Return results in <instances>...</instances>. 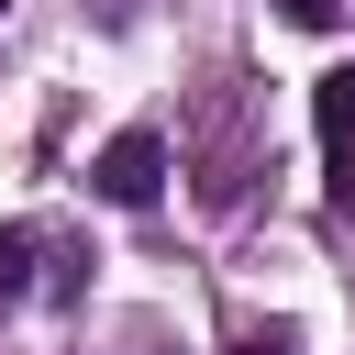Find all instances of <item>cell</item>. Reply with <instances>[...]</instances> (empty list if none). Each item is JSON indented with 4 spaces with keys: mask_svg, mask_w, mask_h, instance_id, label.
<instances>
[{
    "mask_svg": "<svg viewBox=\"0 0 355 355\" xmlns=\"http://www.w3.org/2000/svg\"><path fill=\"white\" fill-rule=\"evenodd\" d=\"M277 11H288V22H311V33H333V22H344V0H277Z\"/></svg>",
    "mask_w": 355,
    "mask_h": 355,
    "instance_id": "cell-4",
    "label": "cell"
},
{
    "mask_svg": "<svg viewBox=\"0 0 355 355\" xmlns=\"http://www.w3.org/2000/svg\"><path fill=\"white\" fill-rule=\"evenodd\" d=\"M344 211H355V189H344Z\"/></svg>",
    "mask_w": 355,
    "mask_h": 355,
    "instance_id": "cell-6",
    "label": "cell"
},
{
    "mask_svg": "<svg viewBox=\"0 0 355 355\" xmlns=\"http://www.w3.org/2000/svg\"><path fill=\"white\" fill-rule=\"evenodd\" d=\"M311 122H322V155H333V200L355 189V67H333L311 89Z\"/></svg>",
    "mask_w": 355,
    "mask_h": 355,
    "instance_id": "cell-2",
    "label": "cell"
},
{
    "mask_svg": "<svg viewBox=\"0 0 355 355\" xmlns=\"http://www.w3.org/2000/svg\"><path fill=\"white\" fill-rule=\"evenodd\" d=\"M89 189H100V200H122V211H144V200L166 189V133H144V122H133V133H111V144H100V166H89Z\"/></svg>",
    "mask_w": 355,
    "mask_h": 355,
    "instance_id": "cell-1",
    "label": "cell"
},
{
    "mask_svg": "<svg viewBox=\"0 0 355 355\" xmlns=\"http://www.w3.org/2000/svg\"><path fill=\"white\" fill-rule=\"evenodd\" d=\"M44 255V233L33 222H0V300H22V266Z\"/></svg>",
    "mask_w": 355,
    "mask_h": 355,
    "instance_id": "cell-3",
    "label": "cell"
},
{
    "mask_svg": "<svg viewBox=\"0 0 355 355\" xmlns=\"http://www.w3.org/2000/svg\"><path fill=\"white\" fill-rule=\"evenodd\" d=\"M233 355H300V333H288V322H266V333H244Z\"/></svg>",
    "mask_w": 355,
    "mask_h": 355,
    "instance_id": "cell-5",
    "label": "cell"
}]
</instances>
